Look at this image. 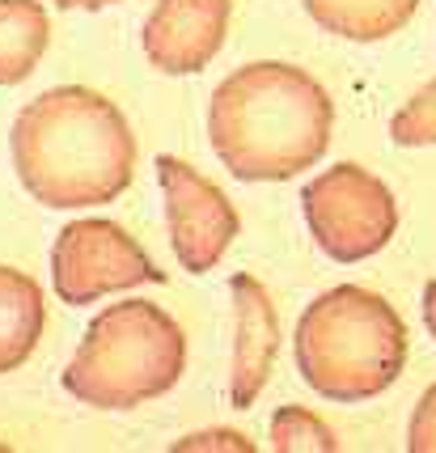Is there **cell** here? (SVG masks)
<instances>
[{"label": "cell", "instance_id": "cell-1", "mask_svg": "<svg viewBox=\"0 0 436 453\" xmlns=\"http://www.w3.org/2000/svg\"><path fill=\"white\" fill-rule=\"evenodd\" d=\"M13 170L47 208L111 203L132 187L136 136L111 98L85 85H60L21 106Z\"/></svg>", "mask_w": 436, "mask_h": 453}, {"label": "cell", "instance_id": "cell-2", "mask_svg": "<svg viewBox=\"0 0 436 453\" xmlns=\"http://www.w3.org/2000/svg\"><path fill=\"white\" fill-rule=\"evenodd\" d=\"M335 102L305 68L258 59L212 94L208 136L220 165L241 182H284L331 149Z\"/></svg>", "mask_w": 436, "mask_h": 453}, {"label": "cell", "instance_id": "cell-3", "mask_svg": "<svg viewBox=\"0 0 436 453\" xmlns=\"http://www.w3.org/2000/svg\"><path fill=\"white\" fill-rule=\"evenodd\" d=\"M297 369L314 395L364 403L386 395L407 365V322L386 296L339 284L301 314L293 335Z\"/></svg>", "mask_w": 436, "mask_h": 453}, {"label": "cell", "instance_id": "cell-4", "mask_svg": "<svg viewBox=\"0 0 436 453\" xmlns=\"http://www.w3.org/2000/svg\"><path fill=\"white\" fill-rule=\"evenodd\" d=\"M187 373V335L153 301L106 305L64 369V390L98 411H132Z\"/></svg>", "mask_w": 436, "mask_h": 453}, {"label": "cell", "instance_id": "cell-5", "mask_svg": "<svg viewBox=\"0 0 436 453\" xmlns=\"http://www.w3.org/2000/svg\"><path fill=\"white\" fill-rule=\"evenodd\" d=\"M305 220L335 263H360L386 250L398 229L394 191L356 161H339L305 182Z\"/></svg>", "mask_w": 436, "mask_h": 453}, {"label": "cell", "instance_id": "cell-6", "mask_svg": "<svg viewBox=\"0 0 436 453\" xmlns=\"http://www.w3.org/2000/svg\"><path fill=\"white\" fill-rule=\"evenodd\" d=\"M51 284L64 305H94L98 296L165 284V272L140 250V242L115 220H73L51 246Z\"/></svg>", "mask_w": 436, "mask_h": 453}, {"label": "cell", "instance_id": "cell-7", "mask_svg": "<svg viewBox=\"0 0 436 453\" xmlns=\"http://www.w3.org/2000/svg\"><path fill=\"white\" fill-rule=\"evenodd\" d=\"M157 178L161 191H165V225H170L174 255H179V263L191 276H208L241 229L238 208L229 203V196L220 191L217 182H208L195 165H187L182 157L161 153Z\"/></svg>", "mask_w": 436, "mask_h": 453}, {"label": "cell", "instance_id": "cell-8", "mask_svg": "<svg viewBox=\"0 0 436 453\" xmlns=\"http://www.w3.org/2000/svg\"><path fill=\"white\" fill-rule=\"evenodd\" d=\"M233 0H157L144 21V56L157 73H203L225 47Z\"/></svg>", "mask_w": 436, "mask_h": 453}, {"label": "cell", "instance_id": "cell-9", "mask_svg": "<svg viewBox=\"0 0 436 453\" xmlns=\"http://www.w3.org/2000/svg\"><path fill=\"white\" fill-rule=\"evenodd\" d=\"M233 314H238V339H233V377H229V403L246 411L263 395L272 365L279 352V318L267 288L255 276H233Z\"/></svg>", "mask_w": 436, "mask_h": 453}, {"label": "cell", "instance_id": "cell-10", "mask_svg": "<svg viewBox=\"0 0 436 453\" xmlns=\"http://www.w3.org/2000/svg\"><path fill=\"white\" fill-rule=\"evenodd\" d=\"M47 305L34 280L0 263V373H13L26 365L42 339Z\"/></svg>", "mask_w": 436, "mask_h": 453}, {"label": "cell", "instance_id": "cell-11", "mask_svg": "<svg viewBox=\"0 0 436 453\" xmlns=\"http://www.w3.org/2000/svg\"><path fill=\"white\" fill-rule=\"evenodd\" d=\"M305 13L339 39L381 42L416 18L419 0H301Z\"/></svg>", "mask_w": 436, "mask_h": 453}, {"label": "cell", "instance_id": "cell-12", "mask_svg": "<svg viewBox=\"0 0 436 453\" xmlns=\"http://www.w3.org/2000/svg\"><path fill=\"white\" fill-rule=\"evenodd\" d=\"M51 21L39 0H0V85H18L39 68Z\"/></svg>", "mask_w": 436, "mask_h": 453}, {"label": "cell", "instance_id": "cell-13", "mask_svg": "<svg viewBox=\"0 0 436 453\" xmlns=\"http://www.w3.org/2000/svg\"><path fill=\"white\" fill-rule=\"evenodd\" d=\"M267 441L276 453H335V433L310 407H279L267 424Z\"/></svg>", "mask_w": 436, "mask_h": 453}, {"label": "cell", "instance_id": "cell-14", "mask_svg": "<svg viewBox=\"0 0 436 453\" xmlns=\"http://www.w3.org/2000/svg\"><path fill=\"white\" fill-rule=\"evenodd\" d=\"M390 140L402 144V149H424V144H436V81H428L416 98L390 119Z\"/></svg>", "mask_w": 436, "mask_h": 453}, {"label": "cell", "instance_id": "cell-15", "mask_svg": "<svg viewBox=\"0 0 436 453\" xmlns=\"http://www.w3.org/2000/svg\"><path fill=\"white\" fill-rule=\"evenodd\" d=\"M255 453V441H246L233 428H208V433H191L182 436L174 453Z\"/></svg>", "mask_w": 436, "mask_h": 453}, {"label": "cell", "instance_id": "cell-16", "mask_svg": "<svg viewBox=\"0 0 436 453\" xmlns=\"http://www.w3.org/2000/svg\"><path fill=\"white\" fill-rule=\"evenodd\" d=\"M407 449L411 453H436V386H428L424 398L416 403L411 428H407Z\"/></svg>", "mask_w": 436, "mask_h": 453}, {"label": "cell", "instance_id": "cell-17", "mask_svg": "<svg viewBox=\"0 0 436 453\" xmlns=\"http://www.w3.org/2000/svg\"><path fill=\"white\" fill-rule=\"evenodd\" d=\"M424 326H428L432 339H436V280L424 284Z\"/></svg>", "mask_w": 436, "mask_h": 453}, {"label": "cell", "instance_id": "cell-18", "mask_svg": "<svg viewBox=\"0 0 436 453\" xmlns=\"http://www.w3.org/2000/svg\"><path fill=\"white\" fill-rule=\"evenodd\" d=\"M60 9H106V4H119V0H56Z\"/></svg>", "mask_w": 436, "mask_h": 453}, {"label": "cell", "instance_id": "cell-19", "mask_svg": "<svg viewBox=\"0 0 436 453\" xmlns=\"http://www.w3.org/2000/svg\"><path fill=\"white\" fill-rule=\"evenodd\" d=\"M0 453H4V445H0Z\"/></svg>", "mask_w": 436, "mask_h": 453}]
</instances>
